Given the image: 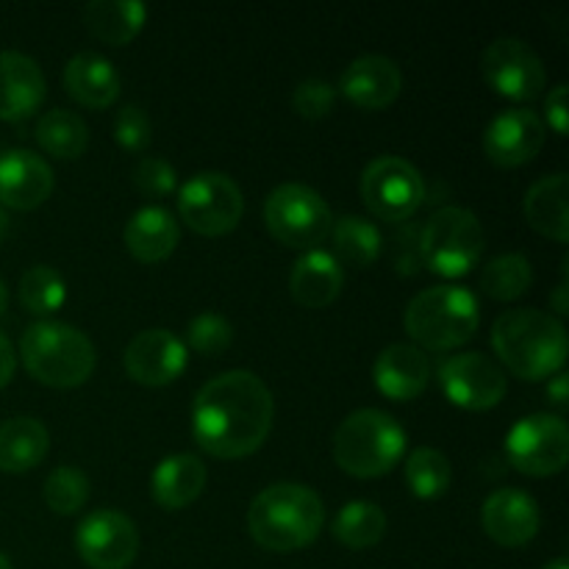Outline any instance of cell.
Here are the masks:
<instances>
[{"label": "cell", "instance_id": "1", "mask_svg": "<svg viewBox=\"0 0 569 569\" xmlns=\"http://www.w3.org/2000/svg\"><path fill=\"white\" fill-rule=\"evenodd\" d=\"M276 400L256 372L231 370L200 387L192 403V437L222 461L253 456L267 442Z\"/></svg>", "mask_w": 569, "mask_h": 569}, {"label": "cell", "instance_id": "2", "mask_svg": "<svg viewBox=\"0 0 569 569\" xmlns=\"http://www.w3.org/2000/svg\"><path fill=\"white\" fill-rule=\"evenodd\" d=\"M492 348L511 376L542 381L565 372L567 328L548 311L509 309L495 320Z\"/></svg>", "mask_w": 569, "mask_h": 569}, {"label": "cell", "instance_id": "3", "mask_svg": "<svg viewBox=\"0 0 569 569\" xmlns=\"http://www.w3.org/2000/svg\"><path fill=\"white\" fill-rule=\"evenodd\" d=\"M326 506L320 495L303 483H272L250 503L248 528L259 548L270 553L303 550L320 537Z\"/></svg>", "mask_w": 569, "mask_h": 569}, {"label": "cell", "instance_id": "4", "mask_svg": "<svg viewBox=\"0 0 569 569\" xmlns=\"http://www.w3.org/2000/svg\"><path fill=\"white\" fill-rule=\"evenodd\" d=\"M481 322V306L472 289L442 283L428 287L411 298L406 306L403 326L406 333L415 339V348L448 353L470 342Z\"/></svg>", "mask_w": 569, "mask_h": 569}, {"label": "cell", "instance_id": "5", "mask_svg": "<svg viewBox=\"0 0 569 569\" xmlns=\"http://www.w3.org/2000/svg\"><path fill=\"white\" fill-rule=\"evenodd\" d=\"M409 448L403 426L381 409H359L339 422L333 459L353 478H381L400 465Z\"/></svg>", "mask_w": 569, "mask_h": 569}, {"label": "cell", "instance_id": "6", "mask_svg": "<svg viewBox=\"0 0 569 569\" xmlns=\"http://www.w3.org/2000/svg\"><path fill=\"white\" fill-rule=\"evenodd\" d=\"M20 356L28 376L53 389H76L94 372V345L78 328L59 320H39L26 328Z\"/></svg>", "mask_w": 569, "mask_h": 569}, {"label": "cell", "instance_id": "7", "mask_svg": "<svg viewBox=\"0 0 569 569\" xmlns=\"http://www.w3.org/2000/svg\"><path fill=\"white\" fill-rule=\"evenodd\" d=\"M487 248L481 220L465 206H445L422 226L417 250L422 264L442 278H461L472 272Z\"/></svg>", "mask_w": 569, "mask_h": 569}, {"label": "cell", "instance_id": "8", "mask_svg": "<svg viewBox=\"0 0 569 569\" xmlns=\"http://www.w3.org/2000/svg\"><path fill=\"white\" fill-rule=\"evenodd\" d=\"M264 222L287 248L315 250L331 233L333 214L322 194L306 183H281L267 194Z\"/></svg>", "mask_w": 569, "mask_h": 569}, {"label": "cell", "instance_id": "9", "mask_svg": "<svg viewBox=\"0 0 569 569\" xmlns=\"http://www.w3.org/2000/svg\"><path fill=\"white\" fill-rule=\"evenodd\" d=\"M178 214L200 237H226L244 214L242 189L226 172H198L178 192Z\"/></svg>", "mask_w": 569, "mask_h": 569}, {"label": "cell", "instance_id": "10", "mask_svg": "<svg viewBox=\"0 0 569 569\" xmlns=\"http://www.w3.org/2000/svg\"><path fill=\"white\" fill-rule=\"evenodd\" d=\"M361 198L378 220L403 222L415 217L426 200V181L411 161L378 156L361 172Z\"/></svg>", "mask_w": 569, "mask_h": 569}, {"label": "cell", "instance_id": "11", "mask_svg": "<svg viewBox=\"0 0 569 569\" xmlns=\"http://www.w3.org/2000/svg\"><path fill=\"white\" fill-rule=\"evenodd\" d=\"M506 459L531 478L556 476L569 461V428L559 415H531L515 422L506 437Z\"/></svg>", "mask_w": 569, "mask_h": 569}, {"label": "cell", "instance_id": "12", "mask_svg": "<svg viewBox=\"0 0 569 569\" xmlns=\"http://www.w3.org/2000/svg\"><path fill=\"white\" fill-rule=\"evenodd\" d=\"M481 72L495 94L515 103H531L548 83V72L537 50L517 37H500L487 44L481 56Z\"/></svg>", "mask_w": 569, "mask_h": 569}, {"label": "cell", "instance_id": "13", "mask_svg": "<svg viewBox=\"0 0 569 569\" xmlns=\"http://www.w3.org/2000/svg\"><path fill=\"white\" fill-rule=\"evenodd\" d=\"M439 387L445 398L465 411H489L506 398V372L483 353L448 356L439 365Z\"/></svg>", "mask_w": 569, "mask_h": 569}, {"label": "cell", "instance_id": "14", "mask_svg": "<svg viewBox=\"0 0 569 569\" xmlns=\"http://www.w3.org/2000/svg\"><path fill=\"white\" fill-rule=\"evenodd\" d=\"M76 550L92 569H128L139 553V531L122 511H89L76 528Z\"/></svg>", "mask_w": 569, "mask_h": 569}, {"label": "cell", "instance_id": "15", "mask_svg": "<svg viewBox=\"0 0 569 569\" xmlns=\"http://www.w3.org/2000/svg\"><path fill=\"white\" fill-rule=\"evenodd\" d=\"M189 348L167 328H150L128 342L122 365L139 387H167L187 370Z\"/></svg>", "mask_w": 569, "mask_h": 569}, {"label": "cell", "instance_id": "16", "mask_svg": "<svg viewBox=\"0 0 569 569\" xmlns=\"http://www.w3.org/2000/svg\"><path fill=\"white\" fill-rule=\"evenodd\" d=\"M545 144V122L531 109H506L483 131V153L495 167L531 164Z\"/></svg>", "mask_w": 569, "mask_h": 569}, {"label": "cell", "instance_id": "17", "mask_svg": "<svg viewBox=\"0 0 569 569\" xmlns=\"http://www.w3.org/2000/svg\"><path fill=\"white\" fill-rule=\"evenodd\" d=\"M539 506L528 492L517 487L495 489L481 509V526L500 548H522L539 533Z\"/></svg>", "mask_w": 569, "mask_h": 569}, {"label": "cell", "instance_id": "18", "mask_svg": "<svg viewBox=\"0 0 569 569\" xmlns=\"http://www.w3.org/2000/svg\"><path fill=\"white\" fill-rule=\"evenodd\" d=\"M53 170L31 150L0 153V206L33 211L53 194Z\"/></svg>", "mask_w": 569, "mask_h": 569}, {"label": "cell", "instance_id": "19", "mask_svg": "<svg viewBox=\"0 0 569 569\" xmlns=\"http://www.w3.org/2000/svg\"><path fill=\"white\" fill-rule=\"evenodd\" d=\"M433 376L431 359L415 345H389L372 365V381L378 392L398 403L420 398Z\"/></svg>", "mask_w": 569, "mask_h": 569}, {"label": "cell", "instance_id": "20", "mask_svg": "<svg viewBox=\"0 0 569 569\" xmlns=\"http://www.w3.org/2000/svg\"><path fill=\"white\" fill-rule=\"evenodd\" d=\"M403 89L400 67L387 56H359L339 78V92L365 111H381L398 100Z\"/></svg>", "mask_w": 569, "mask_h": 569}, {"label": "cell", "instance_id": "21", "mask_svg": "<svg viewBox=\"0 0 569 569\" xmlns=\"http://www.w3.org/2000/svg\"><path fill=\"white\" fill-rule=\"evenodd\" d=\"M42 67L26 53L0 50V120L22 122L33 117V111L44 100Z\"/></svg>", "mask_w": 569, "mask_h": 569}, {"label": "cell", "instance_id": "22", "mask_svg": "<svg viewBox=\"0 0 569 569\" xmlns=\"http://www.w3.org/2000/svg\"><path fill=\"white\" fill-rule=\"evenodd\" d=\"M64 89L83 109H109L120 98V72L100 53H76L64 67Z\"/></svg>", "mask_w": 569, "mask_h": 569}, {"label": "cell", "instance_id": "23", "mask_svg": "<svg viewBox=\"0 0 569 569\" xmlns=\"http://www.w3.org/2000/svg\"><path fill=\"white\" fill-rule=\"evenodd\" d=\"M122 242L137 261L159 264L176 253L181 231H178V222L170 211L161 209V206H144L126 222Z\"/></svg>", "mask_w": 569, "mask_h": 569}, {"label": "cell", "instance_id": "24", "mask_svg": "<svg viewBox=\"0 0 569 569\" xmlns=\"http://www.w3.org/2000/svg\"><path fill=\"white\" fill-rule=\"evenodd\" d=\"M345 287V270L328 250H306L292 267L289 289L303 309H326Z\"/></svg>", "mask_w": 569, "mask_h": 569}, {"label": "cell", "instance_id": "25", "mask_svg": "<svg viewBox=\"0 0 569 569\" xmlns=\"http://www.w3.org/2000/svg\"><path fill=\"white\" fill-rule=\"evenodd\" d=\"M209 472L206 465L192 453H176L159 461L150 476L153 500L167 511H181L203 495Z\"/></svg>", "mask_w": 569, "mask_h": 569}, {"label": "cell", "instance_id": "26", "mask_svg": "<svg viewBox=\"0 0 569 569\" xmlns=\"http://www.w3.org/2000/svg\"><path fill=\"white\" fill-rule=\"evenodd\" d=\"M526 211L528 226L542 237L553 239V242L565 244L569 239V176L567 172H556V176L539 178L526 194Z\"/></svg>", "mask_w": 569, "mask_h": 569}, {"label": "cell", "instance_id": "27", "mask_svg": "<svg viewBox=\"0 0 569 569\" xmlns=\"http://www.w3.org/2000/svg\"><path fill=\"white\" fill-rule=\"evenodd\" d=\"M50 433L37 417H11L0 426V472L22 476L48 456Z\"/></svg>", "mask_w": 569, "mask_h": 569}, {"label": "cell", "instance_id": "28", "mask_svg": "<svg viewBox=\"0 0 569 569\" xmlns=\"http://www.w3.org/2000/svg\"><path fill=\"white\" fill-rule=\"evenodd\" d=\"M81 14L89 33L111 48L133 42L148 20V9L133 0H92L83 6Z\"/></svg>", "mask_w": 569, "mask_h": 569}, {"label": "cell", "instance_id": "29", "mask_svg": "<svg viewBox=\"0 0 569 569\" xmlns=\"http://www.w3.org/2000/svg\"><path fill=\"white\" fill-rule=\"evenodd\" d=\"M331 242H333V259L345 267H353V270H367V267L376 264L381 259L383 250V237L370 220L359 214H345L339 220H333L331 226Z\"/></svg>", "mask_w": 569, "mask_h": 569}, {"label": "cell", "instance_id": "30", "mask_svg": "<svg viewBox=\"0 0 569 569\" xmlns=\"http://www.w3.org/2000/svg\"><path fill=\"white\" fill-rule=\"evenodd\" d=\"M37 142L53 159L72 161L87 153L89 128L81 114L70 109L44 111L37 120Z\"/></svg>", "mask_w": 569, "mask_h": 569}, {"label": "cell", "instance_id": "31", "mask_svg": "<svg viewBox=\"0 0 569 569\" xmlns=\"http://www.w3.org/2000/svg\"><path fill=\"white\" fill-rule=\"evenodd\" d=\"M339 545L350 550H367L378 545L387 533V515L378 503L370 500H350L339 509L331 526Z\"/></svg>", "mask_w": 569, "mask_h": 569}, {"label": "cell", "instance_id": "32", "mask_svg": "<svg viewBox=\"0 0 569 569\" xmlns=\"http://www.w3.org/2000/svg\"><path fill=\"white\" fill-rule=\"evenodd\" d=\"M453 481V467L448 456L437 448H417L406 459V487L415 498L437 500L442 498Z\"/></svg>", "mask_w": 569, "mask_h": 569}, {"label": "cell", "instance_id": "33", "mask_svg": "<svg viewBox=\"0 0 569 569\" xmlns=\"http://www.w3.org/2000/svg\"><path fill=\"white\" fill-rule=\"evenodd\" d=\"M533 283V267L526 256L506 253L489 261L481 272V292L498 303L522 298Z\"/></svg>", "mask_w": 569, "mask_h": 569}, {"label": "cell", "instance_id": "34", "mask_svg": "<svg viewBox=\"0 0 569 569\" xmlns=\"http://www.w3.org/2000/svg\"><path fill=\"white\" fill-rule=\"evenodd\" d=\"M67 283L53 267L37 264L20 278V303L37 317H50L64 306Z\"/></svg>", "mask_w": 569, "mask_h": 569}, {"label": "cell", "instance_id": "35", "mask_svg": "<svg viewBox=\"0 0 569 569\" xmlns=\"http://www.w3.org/2000/svg\"><path fill=\"white\" fill-rule=\"evenodd\" d=\"M44 503L61 517H72L87 506L89 478L76 467H56L44 481Z\"/></svg>", "mask_w": 569, "mask_h": 569}, {"label": "cell", "instance_id": "36", "mask_svg": "<svg viewBox=\"0 0 569 569\" xmlns=\"http://www.w3.org/2000/svg\"><path fill=\"white\" fill-rule=\"evenodd\" d=\"M187 345L200 356H222L233 345V326L220 311H200L189 320Z\"/></svg>", "mask_w": 569, "mask_h": 569}, {"label": "cell", "instance_id": "37", "mask_svg": "<svg viewBox=\"0 0 569 569\" xmlns=\"http://www.w3.org/2000/svg\"><path fill=\"white\" fill-rule=\"evenodd\" d=\"M150 139H153V128H150L148 111L133 103L122 106L114 117V142L128 153H142Z\"/></svg>", "mask_w": 569, "mask_h": 569}, {"label": "cell", "instance_id": "38", "mask_svg": "<svg viewBox=\"0 0 569 569\" xmlns=\"http://www.w3.org/2000/svg\"><path fill=\"white\" fill-rule=\"evenodd\" d=\"M292 106L303 120H326L337 106V89L322 78H309L298 83L292 94Z\"/></svg>", "mask_w": 569, "mask_h": 569}, {"label": "cell", "instance_id": "39", "mask_svg": "<svg viewBox=\"0 0 569 569\" xmlns=\"http://www.w3.org/2000/svg\"><path fill=\"white\" fill-rule=\"evenodd\" d=\"M133 183L144 198H164L178 183L176 167L164 159H156V156H144L133 170Z\"/></svg>", "mask_w": 569, "mask_h": 569}, {"label": "cell", "instance_id": "40", "mask_svg": "<svg viewBox=\"0 0 569 569\" xmlns=\"http://www.w3.org/2000/svg\"><path fill=\"white\" fill-rule=\"evenodd\" d=\"M545 117H548V126L559 137H567V83H559V87L550 89V94L545 98Z\"/></svg>", "mask_w": 569, "mask_h": 569}, {"label": "cell", "instance_id": "41", "mask_svg": "<svg viewBox=\"0 0 569 569\" xmlns=\"http://www.w3.org/2000/svg\"><path fill=\"white\" fill-rule=\"evenodd\" d=\"M545 398H548L550 406L565 411L569 406V378L567 372H556L548 381V389H545Z\"/></svg>", "mask_w": 569, "mask_h": 569}, {"label": "cell", "instance_id": "42", "mask_svg": "<svg viewBox=\"0 0 569 569\" xmlns=\"http://www.w3.org/2000/svg\"><path fill=\"white\" fill-rule=\"evenodd\" d=\"M14 370H17L14 348H11L9 339L0 333V389L9 387V381L14 378Z\"/></svg>", "mask_w": 569, "mask_h": 569}, {"label": "cell", "instance_id": "43", "mask_svg": "<svg viewBox=\"0 0 569 569\" xmlns=\"http://www.w3.org/2000/svg\"><path fill=\"white\" fill-rule=\"evenodd\" d=\"M553 309H556V315H559V317L567 315V309H569V303H567V281H561L559 287H556Z\"/></svg>", "mask_w": 569, "mask_h": 569}, {"label": "cell", "instance_id": "44", "mask_svg": "<svg viewBox=\"0 0 569 569\" xmlns=\"http://www.w3.org/2000/svg\"><path fill=\"white\" fill-rule=\"evenodd\" d=\"M6 233H9V214H6V211L0 209V244H3Z\"/></svg>", "mask_w": 569, "mask_h": 569}, {"label": "cell", "instance_id": "45", "mask_svg": "<svg viewBox=\"0 0 569 569\" xmlns=\"http://www.w3.org/2000/svg\"><path fill=\"white\" fill-rule=\"evenodd\" d=\"M6 306H9V292H6V283L0 281V317L6 315Z\"/></svg>", "mask_w": 569, "mask_h": 569}, {"label": "cell", "instance_id": "46", "mask_svg": "<svg viewBox=\"0 0 569 569\" xmlns=\"http://www.w3.org/2000/svg\"><path fill=\"white\" fill-rule=\"evenodd\" d=\"M545 569H569V565H567L565 556H559V559H553L550 565H545Z\"/></svg>", "mask_w": 569, "mask_h": 569}, {"label": "cell", "instance_id": "47", "mask_svg": "<svg viewBox=\"0 0 569 569\" xmlns=\"http://www.w3.org/2000/svg\"><path fill=\"white\" fill-rule=\"evenodd\" d=\"M0 569H11V561H9V559H6V556H3V553H0Z\"/></svg>", "mask_w": 569, "mask_h": 569}]
</instances>
